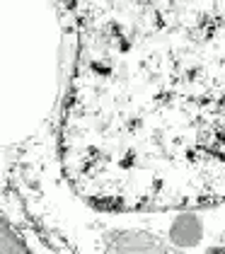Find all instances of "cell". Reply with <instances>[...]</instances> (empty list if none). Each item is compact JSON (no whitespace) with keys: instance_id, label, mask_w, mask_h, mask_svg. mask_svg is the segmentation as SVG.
<instances>
[{"instance_id":"obj_1","label":"cell","mask_w":225,"mask_h":254,"mask_svg":"<svg viewBox=\"0 0 225 254\" xmlns=\"http://www.w3.org/2000/svg\"><path fill=\"white\" fill-rule=\"evenodd\" d=\"M22 235H27V230L15 225L12 218L7 220V215H2V252H29L32 245Z\"/></svg>"}]
</instances>
